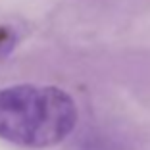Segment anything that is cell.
I'll return each instance as SVG.
<instances>
[{
  "label": "cell",
  "mask_w": 150,
  "mask_h": 150,
  "mask_svg": "<svg viewBox=\"0 0 150 150\" xmlns=\"http://www.w3.org/2000/svg\"><path fill=\"white\" fill-rule=\"evenodd\" d=\"M77 104L52 85L0 88V139L25 148H48L69 137L77 125Z\"/></svg>",
  "instance_id": "1"
},
{
  "label": "cell",
  "mask_w": 150,
  "mask_h": 150,
  "mask_svg": "<svg viewBox=\"0 0 150 150\" xmlns=\"http://www.w3.org/2000/svg\"><path fill=\"white\" fill-rule=\"evenodd\" d=\"M16 42H18V33L12 27L0 25V62L13 50Z\"/></svg>",
  "instance_id": "2"
}]
</instances>
